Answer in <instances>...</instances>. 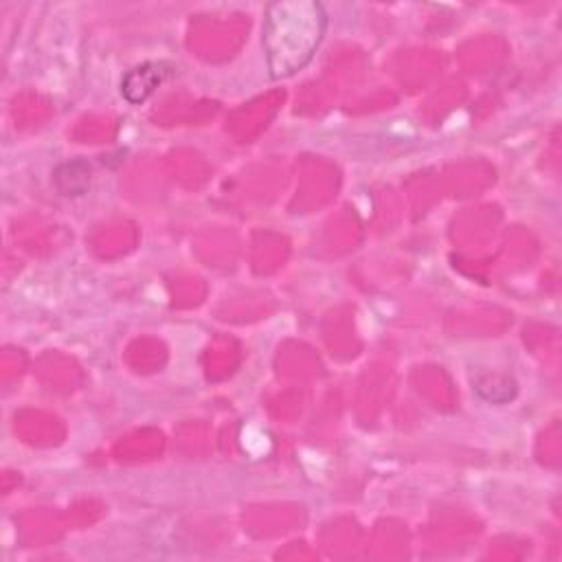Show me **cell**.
Wrapping results in <instances>:
<instances>
[{
  "label": "cell",
  "mask_w": 562,
  "mask_h": 562,
  "mask_svg": "<svg viewBox=\"0 0 562 562\" xmlns=\"http://www.w3.org/2000/svg\"><path fill=\"white\" fill-rule=\"evenodd\" d=\"M325 11L319 3H275L264 22V51L275 80L303 69L321 44Z\"/></svg>",
  "instance_id": "cell-1"
},
{
  "label": "cell",
  "mask_w": 562,
  "mask_h": 562,
  "mask_svg": "<svg viewBox=\"0 0 562 562\" xmlns=\"http://www.w3.org/2000/svg\"><path fill=\"white\" fill-rule=\"evenodd\" d=\"M170 75V66L163 62H145L137 69L126 73L121 82V95L126 97L130 104H143L145 99L152 97L156 88H159L165 77Z\"/></svg>",
  "instance_id": "cell-2"
},
{
  "label": "cell",
  "mask_w": 562,
  "mask_h": 562,
  "mask_svg": "<svg viewBox=\"0 0 562 562\" xmlns=\"http://www.w3.org/2000/svg\"><path fill=\"white\" fill-rule=\"evenodd\" d=\"M53 185L62 196H82L91 187V165L86 161H69L55 167Z\"/></svg>",
  "instance_id": "cell-3"
},
{
  "label": "cell",
  "mask_w": 562,
  "mask_h": 562,
  "mask_svg": "<svg viewBox=\"0 0 562 562\" xmlns=\"http://www.w3.org/2000/svg\"><path fill=\"white\" fill-rule=\"evenodd\" d=\"M477 393L492 404H505L514 400L516 396V382L510 376H501V374H488L481 376L475 385Z\"/></svg>",
  "instance_id": "cell-4"
}]
</instances>
